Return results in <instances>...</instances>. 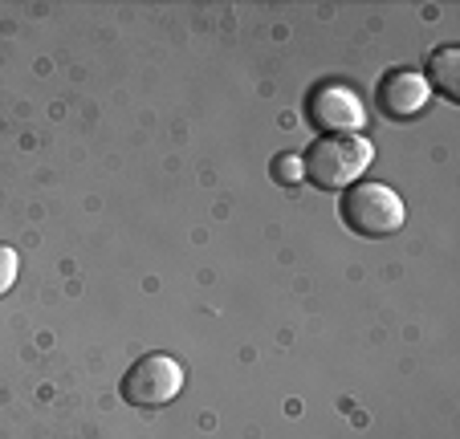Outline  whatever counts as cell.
<instances>
[{"label":"cell","instance_id":"7","mask_svg":"<svg viewBox=\"0 0 460 439\" xmlns=\"http://www.w3.org/2000/svg\"><path fill=\"white\" fill-rule=\"evenodd\" d=\"M273 180H278L281 188H294V183H302L305 180L302 159H297V155H278V159H273Z\"/></svg>","mask_w":460,"mask_h":439},{"label":"cell","instance_id":"6","mask_svg":"<svg viewBox=\"0 0 460 439\" xmlns=\"http://www.w3.org/2000/svg\"><path fill=\"white\" fill-rule=\"evenodd\" d=\"M428 86L440 90L444 98H452L456 102L460 98V49L456 45H440V49L428 57Z\"/></svg>","mask_w":460,"mask_h":439},{"label":"cell","instance_id":"4","mask_svg":"<svg viewBox=\"0 0 460 439\" xmlns=\"http://www.w3.org/2000/svg\"><path fill=\"white\" fill-rule=\"evenodd\" d=\"M310 119H314V127L331 130V135L334 130H339V135H350V130L363 127L367 110H363L355 90L339 86V82H322V86L310 94Z\"/></svg>","mask_w":460,"mask_h":439},{"label":"cell","instance_id":"1","mask_svg":"<svg viewBox=\"0 0 460 439\" xmlns=\"http://www.w3.org/2000/svg\"><path fill=\"white\" fill-rule=\"evenodd\" d=\"M371 159H375V146L363 135H331L305 151L302 171L314 188L339 191V188H350L355 180H363Z\"/></svg>","mask_w":460,"mask_h":439},{"label":"cell","instance_id":"5","mask_svg":"<svg viewBox=\"0 0 460 439\" xmlns=\"http://www.w3.org/2000/svg\"><path fill=\"white\" fill-rule=\"evenodd\" d=\"M432 98V86H428L424 74L416 69H391L387 78L379 82V106L391 114V119H411L420 114Z\"/></svg>","mask_w":460,"mask_h":439},{"label":"cell","instance_id":"3","mask_svg":"<svg viewBox=\"0 0 460 439\" xmlns=\"http://www.w3.org/2000/svg\"><path fill=\"white\" fill-rule=\"evenodd\" d=\"M122 399L130 407H167L175 395L183 391V366L172 358V354H143L127 374H122Z\"/></svg>","mask_w":460,"mask_h":439},{"label":"cell","instance_id":"8","mask_svg":"<svg viewBox=\"0 0 460 439\" xmlns=\"http://www.w3.org/2000/svg\"><path fill=\"white\" fill-rule=\"evenodd\" d=\"M17 268H21V260H17V252L9 249V244H0V297L17 285Z\"/></svg>","mask_w":460,"mask_h":439},{"label":"cell","instance_id":"2","mask_svg":"<svg viewBox=\"0 0 460 439\" xmlns=\"http://www.w3.org/2000/svg\"><path fill=\"white\" fill-rule=\"evenodd\" d=\"M403 199L387 188V183H350L347 196H342V220L355 236L367 241H383V236H395L403 228Z\"/></svg>","mask_w":460,"mask_h":439}]
</instances>
